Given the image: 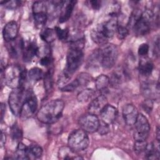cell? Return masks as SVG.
I'll return each mask as SVG.
<instances>
[{
	"mask_svg": "<svg viewBox=\"0 0 160 160\" xmlns=\"http://www.w3.org/2000/svg\"><path fill=\"white\" fill-rule=\"evenodd\" d=\"M38 108L37 98L32 90H26V98L21 109L20 116L28 118L32 116Z\"/></svg>",
	"mask_w": 160,
	"mask_h": 160,
	"instance_id": "9c48e42d",
	"label": "cell"
},
{
	"mask_svg": "<svg viewBox=\"0 0 160 160\" xmlns=\"http://www.w3.org/2000/svg\"><path fill=\"white\" fill-rule=\"evenodd\" d=\"M124 73L120 69H117L112 74L111 78H109L110 84L113 87H117L121 84L123 81Z\"/></svg>",
	"mask_w": 160,
	"mask_h": 160,
	"instance_id": "484cf974",
	"label": "cell"
},
{
	"mask_svg": "<svg viewBox=\"0 0 160 160\" xmlns=\"http://www.w3.org/2000/svg\"><path fill=\"white\" fill-rule=\"evenodd\" d=\"M103 34L108 38H111L117 31L118 22L117 16H111V18L98 25Z\"/></svg>",
	"mask_w": 160,
	"mask_h": 160,
	"instance_id": "4fadbf2b",
	"label": "cell"
},
{
	"mask_svg": "<svg viewBox=\"0 0 160 160\" xmlns=\"http://www.w3.org/2000/svg\"><path fill=\"white\" fill-rule=\"evenodd\" d=\"M48 8L44 1H36L32 5V13L35 25L42 28L48 19Z\"/></svg>",
	"mask_w": 160,
	"mask_h": 160,
	"instance_id": "30bf717a",
	"label": "cell"
},
{
	"mask_svg": "<svg viewBox=\"0 0 160 160\" xmlns=\"http://www.w3.org/2000/svg\"><path fill=\"white\" fill-rule=\"evenodd\" d=\"M99 120L96 115L89 113L82 116L79 119V125L81 129L87 133H93L98 131Z\"/></svg>",
	"mask_w": 160,
	"mask_h": 160,
	"instance_id": "8fae6325",
	"label": "cell"
},
{
	"mask_svg": "<svg viewBox=\"0 0 160 160\" xmlns=\"http://www.w3.org/2000/svg\"><path fill=\"white\" fill-rule=\"evenodd\" d=\"M42 149L38 145H31L28 148V156L29 159L39 158L42 156Z\"/></svg>",
	"mask_w": 160,
	"mask_h": 160,
	"instance_id": "f546056e",
	"label": "cell"
},
{
	"mask_svg": "<svg viewBox=\"0 0 160 160\" xmlns=\"http://www.w3.org/2000/svg\"><path fill=\"white\" fill-rule=\"evenodd\" d=\"M79 86V84L78 80L76 79L72 82H71L70 83L63 86L61 88V90L63 92H72L74 91L76 89H77Z\"/></svg>",
	"mask_w": 160,
	"mask_h": 160,
	"instance_id": "e575fe53",
	"label": "cell"
},
{
	"mask_svg": "<svg viewBox=\"0 0 160 160\" xmlns=\"http://www.w3.org/2000/svg\"><path fill=\"white\" fill-rule=\"evenodd\" d=\"M54 30H55L56 36H58L59 39L63 41H68L69 35H70V32L68 29H62L59 27L56 26L55 27Z\"/></svg>",
	"mask_w": 160,
	"mask_h": 160,
	"instance_id": "4dcf8cb0",
	"label": "cell"
},
{
	"mask_svg": "<svg viewBox=\"0 0 160 160\" xmlns=\"http://www.w3.org/2000/svg\"><path fill=\"white\" fill-rule=\"evenodd\" d=\"M142 108L143 109L148 113H149L152 109L153 107V103H152V101L151 99H147L146 100H145L144 101V102L142 104Z\"/></svg>",
	"mask_w": 160,
	"mask_h": 160,
	"instance_id": "ab89813d",
	"label": "cell"
},
{
	"mask_svg": "<svg viewBox=\"0 0 160 160\" xmlns=\"http://www.w3.org/2000/svg\"><path fill=\"white\" fill-rule=\"evenodd\" d=\"M97 131H98V132L101 135L106 134L109 131V125L105 124L104 122H103L101 121L99 122V128H98V129Z\"/></svg>",
	"mask_w": 160,
	"mask_h": 160,
	"instance_id": "74e56055",
	"label": "cell"
},
{
	"mask_svg": "<svg viewBox=\"0 0 160 160\" xmlns=\"http://www.w3.org/2000/svg\"><path fill=\"white\" fill-rule=\"evenodd\" d=\"M91 37L92 40L96 44L99 45L104 46L107 44L108 39L103 34L102 31L100 29L99 26H98L93 29L91 32Z\"/></svg>",
	"mask_w": 160,
	"mask_h": 160,
	"instance_id": "603a6c76",
	"label": "cell"
},
{
	"mask_svg": "<svg viewBox=\"0 0 160 160\" xmlns=\"http://www.w3.org/2000/svg\"><path fill=\"white\" fill-rule=\"evenodd\" d=\"M159 139H160V133H159V128L158 127L156 131V139L158 142L159 143Z\"/></svg>",
	"mask_w": 160,
	"mask_h": 160,
	"instance_id": "7dc6e473",
	"label": "cell"
},
{
	"mask_svg": "<svg viewBox=\"0 0 160 160\" xmlns=\"http://www.w3.org/2000/svg\"><path fill=\"white\" fill-rule=\"evenodd\" d=\"M138 116L137 108L132 104L126 105L122 109V116L126 124L128 126H132L135 124Z\"/></svg>",
	"mask_w": 160,
	"mask_h": 160,
	"instance_id": "9a60e30c",
	"label": "cell"
},
{
	"mask_svg": "<svg viewBox=\"0 0 160 160\" xmlns=\"http://www.w3.org/2000/svg\"><path fill=\"white\" fill-rule=\"evenodd\" d=\"M118 114V111L115 107L112 105L107 104L99 114L101 120L105 124L109 125L116 119Z\"/></svg>",
	"mask_w": 160,
	"mask_h": 160,
	"instance_id": "e0dca14e",
	"label": "cell"
},
{
	"mask_svg": "<svg viewBox=\"0 0 160 160\" xmlns=\"http://www.w3.org/2000/svg\"><path fill=\"white\" fill-rule=\"evenodd\" d=\"M19 2L18 1H8V2L1 1V4H2V3H4V6L8 9L16 8L17 6H19Z\"/></svg>",
	"mask_w": 160,
	"mask_h": 160,
	"instance_id": "60d3db41",
	"label": "cell"
},
{
	"mask_svg": "<svg viewBox=\"0 0 160 160\" xmlns=\"http://www.w3.org/2000/svg\"><path fill=\"white\" fill-rule=\"evenodd\" d=\"M108 104L107 98L104 94H100L90 102L88 110L89 112L94 115H99L103 108Z\"/></svg>",
	"mask_w": 160,
	"mask_h": 160,
	"instance_id": "5bb4252c",
	"label": "cell"
},
{
	"mask_svg": "<svg viewBox=\"0 0 160 160\" xmlns=\"http://www.w3.org/2000/svg\"><path fill=\"white\" fill-rule=\"evenodd\" d=\"M11 134L12 139L15 141L20 142L22 137V132L18 124H14L11 128Z\"/></svg>",
	"mask_w": 160,
	"mask_h": 160,
	"instance_id": "1f68e13d",
	"label": "cell"
},
{
	"mask_svg": "<svg viewBox=\"0 0 160 160\" xmlns=\"http://www.w3.org/2000/svg\"><path fill=\"white\" fill-rule=\"evenodd\" d=\"M134 139L135 141H146L149 134L150 125L148 120L142 114H138L135 124Z\"/></svg>",
	"mask_w": 160,
	"mask_h": 160,
	"instance_id": "ba28073f",
	"label": "cell"
},
{
	"mask_svg": "<svg viewBox=\"0 0 160 160\" xmlns=\"http://www.w3.org/2000/svg\"><path fill=\"white\" fill-rule=\"evenodd\" d=\"M109 85H110L109 78L106 75L101 74L95 79L96 89L99 91L101 94H106Z\"/></svg>",
	"mask_w": 160,
	"mask_h": 160,
	"instance_id": "ffe728a7",
	"label": "cell"
},
{
	"mask_svg": "<svg viewBox=\"0 0 160 160\" xmlns=\"http://www.w3.org/2000/svg\"><path fill=\"white\" fill-rule=\"evenodd\" d=\"M89 4H91V6L92 9L95 10H98L101 6V1H90Z\"/></svg>",
	"mask_w": 160,
	"mask_h": 160,
	"instance_id": "7bdbcfd3",
	"label": "cell"
},
{
	"mask_svg": "<svg viewBox=\"0 0 160 160\" xmlns=\"http://www.w3.org/2000/svg\"><path fill=\"white\" fill-rule=\"evenodd\" d=\"M76 1H64L62 6L61 8V12L59 16V21L61 23L67 21L71 17L73 9L74 8Z\"/></svg>",
	"mask_w": 160,
	"mask_h": 160,
	"instance_id": "d6986e66",
	"label": "cell"
},
{
	"mask_svg": "<svg viewBox=\"0 0 160 160\" xmlns=\"http://www.w3.org/2000/svg\"><path fill=\"white\" fill-rule=\"evenodd\" d=\"M64 102L61 99L52 100L43 105L37 113L38 120L44 124H53L61 117Z\"/></svg>",
	"mask_w": 160,
	"mask_h": 160,
	"instance_id": "6da1fadb",
	"label": "cell"
},
{
	"mask_svg": "<svg viewBox=\"0 0 160 160\" xmlns=\"http://www.w3.org/2000/svg\"><path fill=\"white\" fill-rule=\"evenodd\" d=\"M44 86L47 91H49L51 89L52 86V72L51 69H49L48 71L44 74Z\"/></svg>",
	"mask_w": 160,
	"mask_h": 160,
	"instance_id": "836d02e7",
	"label": "cell"
},
{
	"mask_svg": "<svg viewBox=\"0 0 160 160\" xmlns=\"http://www.w3.org/2000/svg\"><path fill=\"white\" fill-rule=\"evenodd\" d=\"M154 21V14L152 11L146 9L141 13L132 25V28L137 36H142L148 34Z\"/></svg>",
	"mask_w": 160,
	"mask_h": 160,
	"instance_id": "3957f363",
	"label": "cell"
},
{
	"mask_svg": "<svg viewBox=\"0 0 160 160\" xmlns=\"http://www.w3.org/2000/svg\"><path fill=\"white\" fill-rule=\"evenodd\" d=\"M144 152L148 159H159L160 155L159 144L156 146L153 143L147 144Z\"/></svg>",
	"mask_w": 160,
	"mask_h": 160,
	"instance_id": "cb8c5ba5",
	"label": "cell"
},
{
	"mask_svg": "<svg viewBox=\"0 0 160 160\" xmlns=\"http://www.w3.org/2000/svg\"><path fill=\"white\" fill-rule=\"evenodd\" d=\"M18 33V26L16 21H11L8 22L4 27L2 36L4 39L9 42L14 40Z\"/></svg>",
	"mask_w": 160,
	"mask_h": 160,
	"instance_id": "2e32d148",
	"label": "cell"
},
{
	"mask_svg": "<svg viewBox=\"0 0 160 160\" xmlns=\"http://www.w3.org/2000/svg\"><path fill=\"white\" fill-rule=\"evenodd\" d=\"M5 108H6V106L4 104L1 103V120H2L3 116H4V111H5Z\"/></svg>",
	"mask_w": 160,
	"mask_h": 160,
	"instance_id": "bcb514c9",
	"label": "cell"
},
{
	"mask_svg": "<svg viewBox=\"0 0 160 160\" xmlns=\"http://www.w3.org/2000/svg\"><path fill=\"white\" fill-rule=\"evenodd\" d=\"M6 140V134L2 131H1V146H3L5 144Z\"/></svg>",
	"mask_w": 160,
	"mask_h": 160,
	"instance_id": "f6af8a7d",
	"label": "cell"
},
{
	"mask_svg": "<svg viewBox=\"0 0 160 160\" xmlns=\"http://www.w3.org/2000/svg\"><path fill=\"white\" fill-rule=\"evenodd\" d=\"M68 146L76 152L86 149L89 144L87 132L81 129L73 131L68 137Z\"/></svg>",
	"mask_w": 160,
	"mask_h": 160,
	"instance_id": "5b68a950",
	"label": "cell"
},
{
	"mask_svg": "<svg viewBox=\"0 0 160 160\" xmlns=\"http://www.w3.org/2000/svg\"><path fill=\"white\" fill-rule=\"evenodd\" d=\"M28 148L29 147L26 146L24 143L19 142L15 152V159H29Z\"/></svg>",
	"mask_w": 160,
	"mask_h": 160,
	"instance_id": "d4e9b609",
	"label": "cell"
},
{
	"mask_svg": "<svg viewBox=\"0 0 160 160\" xmlns=\"http://www.w3.org/2000/svg\"><path fill=\"white\" fill-rule=\"evenodd\" d=\"M149 46L146 43L141 44L138 48V54L139 56H145L149 52Z\"/></svg>",
	"mask_w": 160,
	"mask_h": 160,
	"instance_id": "f35d334b",
	"label": "cell"
},
{
	"mask_svg": "<svg viewBox=\"0 0 160 160\" xmlns=\"http://www.w3.org/2000/svg\"><path fill=\"white\" fill-rule=\"evenodd\" d=\"M76 79L78 80V81L79 84V86H87V84H88L91 81V77L88 73L82 72L80 74H79V76H78Z\"/></svg>",
	"mask_w": 160,
	"mask_h": 160,
	"instance_id": "d6a6232c",
	"label": "cell"
},
{
	"mask_svg": "<svg viewBox=\"0 0 160 160\" xmlns=\"http://www.w3.org/2000/svg\"><path fill=\"white\" fill-rule=\"evenodd\" d=\"M154 65L152 62L147 58L141 59L139 64V71L140 74L144 76H149L153 70Z\"/></svg>",
	"mask_w": 160,
	"mask_h": 160,
	"instance_id": "44dd1931",
	"label": "cell"
},
{
	"mask_svg": "<svg viewBox=\"0 0 160 160\" xmlns=\"http://www.w3.org/2000/svg\"><path fill=\"white\" fill-rule=\"evenodd\" d=\"M154 51L156 56H159V37L155 40L154 46Z\"/></svg>",
	"mask_w": 160,
	"mask_h": 160,
	"instance_id": "ee69618b",
	"label": "cell"
},
{
	"mask_svg": "<svg viewBox=\"0 0 160 160\" xmlns=\"http://www.w3.org/2000/svg\"><path fill=\"white\" fill-rule=\"evenodd\" d=\"M116 32L118 33V36L119 39H124L128 35L129 33V31L126 27L119 24Z\"/></svg>",
	"mask_w": 160,
	"mask_h": 160,
	"instance_id": "8d00e7d4",
	"label": "cell"
},
{
	"mask_svg": "<svg viewBox=\"0 0 160 160\" xmlns=\"http://www.w3.org/2000/svg\"><path fill=\"white\" fill-rule=\"evenodd\" d=\"M40 64L43 66H50L51 64V59L49 56H45L43 58H42L40 60Z\"/></svg>",
	"mask_w": 160,
	"mask_h": 160,
	"instance_id": "b9f144b4",
	"label": "cell"
},
{
	"mask_svg": "<svg viewBox=\"0 0 160 160\" xmlns=\"http://www.w3.org/2000/svg\"><path fill=\"white\" fill-rule=\"evenodd\" d=\"M28 75L29 78L31 81H39V80L41 79L42 78H43L44 74L43 71H42V69H41L39 68L36 67V68H31L29 71Z\"/></svg>",
	"mask_w": 160,
	"mask_h": 160,
	"instance_id": "83f0119b",
	"label": "cell"
},
{
	"mask_svg": "<svg viewBox=\"0 0 160 160\" xmlns=\"http://www.w3.org/2000/svg\"><path fill=\"white\" fill-rule=\"evenodd\" d=\"M147 143L146 141H135L134 144V151L140 154L144 151L146 147Z\"/></svg>",
	"mask_w": 160,
	"mask_h": 160,
	"instance_id": "d590c367",
	"label": "cell"
},
{
	"mask_svg": "<svg viewBox=\"0 0 160 160\" xmlns=\"http://www.w3.org/2000/svg\"><path fill=\"white\" fill-rule=\"evenodd\" d=\"M56 32L55 30L51 28H46L42 30L40 34L41 38L47 43H51L56 38Z\"/></svg>",
	"mask_w": 160,
	"mask_h": 160,
	"instance_id": "4316f807",
	"label": "cell"
},
{
	"mask_svg": "<svg viewBox=\"0 0 160 160\" xmlns=\"http://www.w3.org/2000/svg\"><path fill=\"white\" fill-rule=\"evenodd\" d=\"M83 57L82 49L69 48L66 57V68L63 72L71 78L82 64Z\"/></svg>",
	"mask_w": 160,
	"mask_h": 160,
	"instance_id": "7a4b0ae2",
	"label": "cell"
},
{
	"mask_svg": "<svg viewBox=\"0 0 160 160\" xmlns=\"http://www.w3.org/2000/svg\"><path fill=\"white\" fill-rule=\"evenodd\" d=\"M99 61L104 69H110L115 64L118 56V50L117 47L112 44H106L99 49Z\"/></svg>",
	"mask_w": 160,
	"mask_h": 160,
	"instance_id": "277c9868",
	"label": "cell"
},
{
	"mask_svg": "<svg viewBox=\"0 0 160 160\" xmlns=\"http://www.w3.org/2000/svg\"><path fill=\"white\" fill-rule=\"evenodd\" d=\"M76 151H73L69 146H64L59 149L58 156L61 159H82L80 156L76 154Z\"/></svg>",
	"mask_w": 160,
	"mask_h": 160,
	"instance_id": "7402d4cb",
	"label": "cell"
},
{
	"mask_svg": "<svg viewBox=\"0 0 160 160\" xmlns=\"http://www.w3.org/2000/svg\"><path fill=\"white\" fill-rule=\"evenodd\" d=\"M21 49L22 52V58L24 61L29 62L38 54V48L33 41H22Z\"/></svg>",
	"mask_w": 160,
	"mask_h": 160,
	"instance_id": "7c38bea8",
	"label": "cell"
},
{
	"mask_svg": "<svg viewBox=\"0 0 160 160\" xmlns=\"http://www.w3.org/2000/svg\"><path fill=\"white\" fill-rule=\"evenodd\" d=\"M141 90L142 94L146 98V99L152 100L159 94V82L155 84L152 82H144L141 86Z\"/></svg>",
	"mask_w": 160,
	"mask_h": 160,
	"instance_id": "ac0fdd59",
	"label": "cell"
},
{
	"mask_svg": "<svg viewBox=\"0 0 160 160\" xmlns=\"http://www.w3.org/2000/svg\"><path fill=\"white\" fill-rule=\"evenodd\" d=\"M23 69L17 65H9L4 68V71H1L2 77L6 84L11 88L15 89L19 88L22 79V72Z\"/></svg>",
	"mask_w": 160,
	"mask_h": 160,
	"instance_id": "8992f818",
	"label": "cell"
},
{
	"mask_svg": "<svg viewBox=\"0 0 160 160\" xmlns=\"http://www.w3.org/2000/svg\"><path fill=\"white\" fill-rule=\"evenodd\" d=\"M26 98L24 88L19 87L14 89L10 93L8 99L10 109L15 116H19Z\"/></svg>",
	"mask_w": 160,
	"mask_h": 160,
	"instance_id": "52a82bcc",
	"label": "cell"
},
{
	"mask_svg": "<svg viewBox=\"0 0 160 160\" xmlns=\"http://www.w3.org/2000/svg\"><path fill=\"white\" fill-rule=\"evenodd\" d=\"M95 94V91L90 88L82 90L78 94V100L79 102H84L89 101Z\"/></svg>",
	"mask_w": 160,
	"mask_h": 160,
	"instance_id": "f1b7e54d",
	"label": "cell"
}]
</instances>
